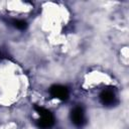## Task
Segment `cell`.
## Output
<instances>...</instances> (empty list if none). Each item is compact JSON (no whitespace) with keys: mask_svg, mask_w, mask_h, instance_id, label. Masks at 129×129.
Segmentation results:
<instances>
[{"mask_svg":"<svg viewBox=\"0 0 129 129\" xmlns=\"http://www.w3.org/2000/svg\"><path fill=\"white\" fill-rule=\"evenodd\" d=\"M34 109H35L36 113L40 116V118L37 120L38 127H40L42 129H46V128H49L53 125L54 117L47 109H45L43 107H39V106H35Z\"/></svg>","mask_w":129,"mask_h":129,"instance_id":"obj_1","label":"cell"},{"mask_svg":"<svg viewBox=\"0 0 129 129\" xmlns=\"http://www.w3.org/2000/svg\"><path fill=\"white\" fill-rule=\"evenodd\" d=\"M71 120L75 126L82 127L86 123V117H85L84 109L80 106L74 108L72 110V113H71Z\"/></svg>","mask_w":129,"mask_h":129,"instance_id":"obj_2","label":"cell"},{"mask_svg":"<svg viewBox=\"0 0 129 129\" xmlns=\"http://www.w3.org/2000/svg\"><path fill=\"white\" fill-rule=\"evenodd\" d=\"M49 93L52 98H56L59 100H66L69 97V91L66 87L60 85H54L50 88Z\"/></svg>","mask_w":129,"mask_h":129,"instance_id":"obj_3","label":"cell"},{"mask_svg":"<svg viewBox=\"0 0 129 129\" xmlns=\"http://www.w3.org/2000/svg\"><path fill=\"white\" fill-rule=\"evenodd\" d=\"M100 101L103 105L109 106L115 103L116 101V95L112 90H104L100 94Z\"/></svg>","mask_w":129,"mask_h":129,"instance_id":"obj_4","label":"cell"},{"mask_svg":"<svg viewBox=\"0 0 129 129\" xmlns=\"http://www.w3.org/2000/svg\"><path fill=\"white\" fill-rule=\"evenodd\" d=\"M11 23H12V25L15 27V28H17V29H25L26 28V26H27V24H26V22L24 21V20H21V19H13L12 21H11Z\"/></svg>","mask_w":129,"mask_h":129,"instance_id":"obj_5","label":"cell"}]
</instances>
